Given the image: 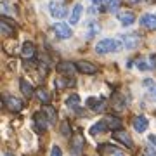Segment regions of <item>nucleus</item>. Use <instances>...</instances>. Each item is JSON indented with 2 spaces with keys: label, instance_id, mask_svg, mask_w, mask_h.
I'll use <instances>...</instances> for the list:
<instances>
[{
  "label": "nucleus",
  "instance_id": "nucleus-1",
  "mask_svg": "<svg viewBox=\"0 0 156 156\" xmlns=\"http://www.w3.org/2000/svg\"><path fill=\"white\" fill-rule=\"evenodd\" d=\"M123 44L120 38H102L95 45V52L97 54H109V52H118L122 50Z\"/></svg>",
  "mask_w": 156,
  "mask_h": 156
},
{
  "label": "nucleus",
  "instance_id": "nucleus-2",
  "mask_svg": "<svg viewBox=\"0 0 156 156\" xmlns=\"http://www.w3.org/2000/svg\"><path fill=\"white\" fill-rule=\"evenodd\" d=\"M83 135L82 134H75L71 137V144H69V151H71V156H82L83 153Z\"/></svg>",
  "mask_w": 156,
  "mask_h": 156
},
{
  "label": "nucleus",
  "instance_id": "nucleus-3",
  "mask_svg": "<svg viewBox=\"0 0 156 156\" xmlns=\"http://www.w3.org/2000/svg\"><path fill=\"white\" fill-rule=\"evenodd\" d=\"M120 40H122L123 47H125L127 50H134V49H137V47L140 45V37L137 33L122 35V37H120Z\"/></svg>",
  "mask_w": 156,
  "mask_h": 156
},
{
  "label": "nucleus",
  "instance_id": "nucleus-4",
  "mask_svg": "<svg viewBox=\"0 0 156 156\" xmlns=\"http://www.w3.org/2000/svg\"><path fill=\"white\" fill-rule=\"evenodd\" d=\"M49 11H50V16L56 17V19H61V17H64L68 14L66 7L62 5L61 2H56V0L49 4Z\"/></svg>",
  "mask_w": 156,
  "mask_h": 156
},
{
  "label": "nucleus",
  "instance_id": "nucleus-5",
  "mask_svg": "<svg viewBox=\"0 0 156 156\" xmlns=\"http://www.w3.org/2000/svg\"><path fill=\"white\" fill-rule=\"evenodd\" d=\"M54 33H56L59 38L66 40L73 35V31H71V28H69V24H66V23H56V24H54Z\"/></svg>",
  "mask_w": 156,
  "mask_h": 156
},
{
  "label": "nucleus",
  "instance_id": "nucleus-6",
  "mask_svg": "<svg viewBox=\"0 0 156 156\" xmlns=\"http://www.w3.org/2000/svg\"><path fill=\"white\" fill-rule=\"evenodd\" d=\"M113 139L118 140V142H122V144L127 146V147H134L132 137L127 134V130H115V132H113Z\"/></svg>",
  "mask_w": 156,
  "mask_h": 156
},
{
  "label": "nucleus",
  "instance_id": "nucleus-7",
  "mask_svg": "<svg viewBox=\"0 0 156 156\" xmlns=\"http://www.w3.org/2000/svg\"><path fill=\"white\" fill-rule=\"evenodd\" d=\"M4 104H5V108L9 109V111H12V113H19L23 109V101L17 99V97H12V95L5 97Z\"/></svg>",
  "mask_w": 156,
  "mask_h": 156
},
{
  "label": "nucleus",
  "instance_id": "nucleus-8",
  "mask_svg": "<svg viewBox=\"0 0 156 156\" xmlns=\"http://www.w3.org/2000/svg\"><path fill=\"white\" fill-rule=\"evenodd\" d=\"M147 125H149V122H147V118H146L144 115H137V116L132 120V127H134L135 132H139V134H142V132L147 130Z\"/></svg>",
  "mask_w": 156,
  "mask_h": 156
},
{
  "label": "nucleus",
  "instance_id": "nucleus-9",
  "mask_svg": "<svg viewBox=\"0 0 156 156\" xmlns=\"http://www.w3.org/2000/svg\"><path fill=\"white\" fill-rule=\"evenodd\" d=\"M75 64H76V69L80 73H85V75H94V73H97V66L92 64V62H89V61H78Z\"/></svg>",
  "mask_w": 156,
  "mask_h": 156
},
{
  "label": "nucleus",
  "instance_id": "nucleus-10",
  "mask_svg": "<svg viewBox=\"0 0 156 156\" xmlns=\"http://www.w3.org/2000/svg\"><path fill=\"white\" fill-rule=\"evenodd\" d=\"M99 151H101L104 156H127V153H125V151L118 149V147H115V146H111V144L101 146Z\"/></svg>",
  "mask_w": 156,
  "mask_h": 156
},
{
  "label": "nucleus",
  "instance_id": "nucleus-11",
  "mask_svg": "<svg viewBox=\"0 0 156 156\" xmlns=\"http://www.w3.org/2000/svg\"><path fill=\"white\" fill-rule=\"evenodd\" d=\"M57 71L61 73V75H64V76H71L75 71H78L76 69V64H73V62H68V61H62L57 64Z\"/></svg>",
  "mask_w": 156,
  "mask_h": 156
},
{
  "label": "nucleus",
  "instance_id": "nucleus-12",
  "mask_svg": "<svg viewBox=\"0 0 156 156\" xmlns=\"http://www.w3.org/2000/svg\"><path fill=\"white\" fill-rule=\"evenodd\" d=\"M85 104L92 109V111H102L104 109V106H106V101L102 99H97V97H89V99L85 101Z\"/></svg>",
  "mask_w": 156,
  "mask_h": 156
},
{
  "label": "nucleus",
  "instance_id": "nucleus-13",
  "mask_svg": "<svg viewBox=\"0 0 156 156\" xmlns=\"http://www.w3.org/2000/svg\"><path fill=\"white\" fill-rule=\"evenodd\" d=\"M118 21L122 23L123 26H130V24H134V23H135L134 12H130V11H122V12H118Z\"/></svg>",
  "mask_w": 156,
  "mask_h": 156
},
{
  "label": "nucleus",
  "instance_id": "nucleus-14",
  "mask_svg": "<svg viewBox=\"0 0 156 156\" xmlns=\"http://www.w3.org/2000/svg\"><path fill=\"white\" fill-rule=\"evenodd\" d=\"M35 128H37V130H38V132H42V130H45V128L49 127V120H47V116H45L44 113L40 111V113H37V115H35Z\"/></svg>",
  "mask_w": 156,
  "mask_h": 156
},
{
  "label": "nucleus",
  "instance_id": "nucleus-15",
  "mask_svg": "<svg viewBox=\"0 0 156 156\" xmlns=\"http://www.w3.org/2000/svg\"><path fill=\"white\" fill-rule=\"evenodd\" d=\"M140 26L147 30H156V14H144L140 17Z\"/></svg>",
  "mask_w": 156,
  "mask_h": 156
},
{
  "label": "nucleus",
  "instance_id": "nucleus-16",
  "mask_svg": "<svg viewBox=\"0 0 156 156\" xmlns=\"http://www.w3.org/2000/svg\"><path fill=\"white\" fill-rule=\"evenodd\" d=\"M35 45L31 44V42H24L23 44V49H21V56L24 57V59H33L35 57Z\"/></svg>",
  "mask_w": 156,
  "mask_h": 156
},
{
  "label": "nucleus",
  "instance_id": "nucleus-17",
  "mask_svg": "<svg viewBox=\"0 0 156 156\" xmlns=\"http://www.w3.org/2000/svg\"><path fill=\"white\" fill-rule=\"evenodd\" d=\"M82 14H83V5H82V4H76V5L73 7V11H71L69 23H71V24H78V21H80Z\"/></svg>",
  "mask_w": 156,
  "mask_h": 156
},
{
  "label": "nucleus",
  "instance_id": "nucleus-18",
  "mask_svg": "<svg viewBox=\"0 0 156 156\" xmlns=\"http://www.w3.org/2000/svg\"><path fill=\"white\" fill-rule=\"evenodd\" d=\"M19 85H21V92L24 97H31V95L35 94V90H33V85L30 83L28 80H24V78H21L19 80Z\"/></svg>",
  "mask_w": 156,
  "mask_h": 156
},
{
  "label": "nucleus",
  "instance_id": "nucleus-19",
  "mask_svg": "<svg viewBox=\"0 0 156 156\" xmlns=\"http://www.w3.org/2000/svg\"><path fill=\"white\" fill-rule=\"evenodd\" d=\"M106 130H108L106 122H104V120H101V122H97V123H94V125H92V128H90V134H92V135L102 134V132H106Z\"/></svg>",
  "mask_w": 156,
  "mask_h": 156
},
{
  "label": "nucleus",
  "instance_id": "nucleus-20",
  "mask_svg": "<svg viewBox=\"0 0 156 156\" xmlns=\"http://www.w3.org/2000/svg\"><path fill=\"white\" fill-rule=\"evenodd\" d=\"M0 30H2L4 37H12V33H14V26L9 24V21H5V19H2V23H0Z\"/></svg>",
  "mask_w": 156,
  "mask_h": 156
},
{
  "label": "nucleus",
  "instance_id": "nucleus-21",
  "mask_svg": "<svg viewBox=\"0 0 156 156\" xmlns=\"http://www.w3.org/2000/svg\"><path fill=\"white\" fill-rule=\"evenodd\" d=\"M104 122H106V125H108V130L120 128V125H122L120 118H115V116H106V118H104Z\"/></svg>",
  "mask_w": 156,
  "mask_h": 156
},
{
  "label": "nucleus",
  "instance_id": "nucleus-22",
  "mask_svg": "<svg viewBox=\"0 0 156 156\" xmlns=\"http://www.w3.org/2000/svg\"><path fill=\"white\" fill-rule=\"evenodd\" d=\"M99 31H101V26L97 23H89V26H87V38H94Z\"/></svg>",
  "mask_w": 156,
  "mask_h": 156
},
{
  "label": "nucleus",
  "instance_id": "nucleus-23",
  "mask_svg": "<svg viewBox=\"0 0 156 156\" xmlns=\"http://www.w3.org/2000/svg\"><path fill=\"white\" fill-rule=\"evenodd\" d=\"M42 113H44L45 116H47V120H49L50 123H54V120H56V109H54V108H50V106H44Z\"/></svg>",
  "mask_w": 156,
  "mask_h": 156
},
{
  "label": "nucleus",
  "instance_id": "nucleus-24",
  "mask_svg": "<svg viewBox=\"0 0 156 156\" xmlns=\"http://www.w3.org/2000/svg\"><path fill=\"white\" fill-rule=\"evenodd\" d=\"M66 104L69 108H73V109H78V106H80V97H78L76 94H71L66 99Z\"/></svg>",
  "mask_w": 156,
  "mask_h": 156
},
{
  "label": "nucleus",
  "instance_id": "nucleus-25",
  "mask_svg": "<svg viewBox=\"0 0 156 156\" xmlns=\"http://www.w3.org/2000/svg\"><path fill=\"white\" fill-rule=\"evenodd\" d=\"M118 0H102V5L106 7V11H109V12H115L118 9Z\"/></svg>",
  "mask_w": 156,
  "mask_h": 156
},
{
  "label": "nucleus",
  "instance_id": "nucleus-26",
  "mask_svg": "<svg viewBox=\"0 0 156 156\" xmlns=\"http://www.w3.org/2000/svg\"><path fill=\"white\" fill-rule=\"evenodd\" d=\"M35 94H37V97H38L40 102H49L50 95H49V92H47L45 89H38L37 92H35Z\"/></svg>",
  "mask_w": 156,
  "mask_h": 156
},
{
  "label": "nucleus",
  "instance_id": "nucleus-27",
  "mask_svg": "<svg viewBox=\"0 0 156 156\" xmlns=\"http://www.w3.org/2000/svg\"><path fill=\"white\" fill-rule=\"evenodd\" d=\"M137 68L140 71H147V69H151V64L146 59H137Z\"/></svg>",
  "mask_w": 156,
  "mask_h": 156
},
{
  "label": "nucleus",
  "instance_id": "nucleus-28",
  "mask_svg": "<svg viewBox=\"0 0 156 156\" xmlns=\"http://www.w3.org/2000/svg\"><path fill=\"white\" fill-rule=\"evenodd\" d=\"M50 156H62V149L59 146H52V149H50Z\"/></svg>",
  "mask_w": 156,
  "mask_h": 156
},
{
  "label": "nucleus",
  "instance_id": "nucleus-29",
  "mask_svg": "<svg viewBox=\"0 0 156 156\" xmlns=\"http://www.w3.org/2000/svg\"><path fill=\"white\" fill-rule=\"evenodd\" d=\"M61 134L62 135H69V123L68 122H62V125H61Z\"/></svg>",
  "mask_w": 156,
  "mask_h": 156
},
{
  "label": "nucleus",
  "instance_id": "nucleus-30",
  "mask_svg": "<svg viewBox=\"0 0 156 156\" xmlns=\"http://www.w3.org/2000/svg\"><path fill=\"white\" fill-rule=\"evenodd\" d=\"M56 85L59 87V89H64L66 85H69V80H64V78H57V80H56Z\"/></svg>",
  "mask_w": 156,
  "mask_h": 156
},
{
  "label": "nucleus",
  "instance_id": "nucleus-31",
  "mask_svg": "<svg viewBox=\"0 0 156 156\" xmlns=\"http://www.w3.org/2000/svg\"><path fill=\"white\" fill-rule=\"evenodd\" d=\"M2 12H4L5 16H9V14H14V12L11 11V5H9V2H4V4H2Z\"/></svg>",
  "mask_w": 156,
  "mask_h": 156
},
{
  "label": "nucleus",
  "instance_id": "nucleus-32",
  "mask_svg": "<svg viewBox=\"0 0 156 156\" xmlns=\"http://www.w3.org/2000/svg\"><path fill=\"white\" fill-rule=\"evenodd\" d=\"M149 97H151L153 101H156V83H153V85L149 87Z\"/></svg>",
  "mask_w": 156,
  "mask_h": 156
},
{
  "label": "nucleus",
  "instance_id": "nucleus-33",
  "mask_svg": "<svg viewBox=\"0 0 156 156\" xmlns=\"http://www.w3.org/2000/svg\"><path fill=\"white\" fill-rule=\"evenodd\" d=\"M146 154L147 156H156V151L153 149V147H147V149H146Z\"/></svg>",
  "mask_w": 156,
  "mask_h": 156
},
{
  "label": "nucleus",
  "instance_id": "nucleus-34",
  "mask_svg": "<svg viewBox=\"0 0 156 156\" xmlns=\"http://www.w3.org/2000/svg\"><path fill=\"white\" fill-rule=\"evenodd\" d=\"M147 140H149L153 146H156V135H149V137H147Z\"/></svg>",
  "mask_w": 156,
  "mask_h": 156
},
{
  "label": "nucleus",
  "instance_id": "nucleus-35",
  "mask_svg": "<svg viewBox=\"0 0 156 156\" xmlns=\"http://www.w3.org/2000/svg\"><path fill=\"white\" fill-rule=\"evenodd\" d=\"M139 2H140V0H128V4H132V5H137Z\"/></svg>",
  "mask_w": 156,
  "mask_h": 156
},
{
  "label": "nucleus",
  "instance_id": "nucleus-36",
  "mask_svg": "<svg viewBox=\"0 0 156 156\" xmlns=\"http://www.w3.org/2000/svg\"><path fill=\"white\" fill-rule=\"evenodd\" d=\"M90 2H94V4H99V2H102V0H90Z\"/></svg>",
  "mask_w": 156,
  "mask_h": 156
},
{
  "label": "nucleus",
  "instance_id": "nucleus-37",
  "mask_svg": "<svg viewBox=\"0 0 156 156\" xmlns=\"http://www.w3.org/2000/svg\"><path fill=\"white\" fill-rule=\"evenodd\" d=\"M144 156H147V154H144Z\"/></svg>",
  "mask_w": 156,
  "mask_h": 156
},
{
  "label": "nucleus",
  "instance_id": "nucleus-38",
  "mask_svg": "<svg viewBox=\"0 0 156 156\" xmlns=\"http://www.w3.org/2000/svg\"><path fill=\"white\" fill-rule=\"evenodd\" d=\"M5 156H9V154H5Z\"/></svg>",
  "mask_w": 156,
  "mask_h": 156
}]
</instances>
